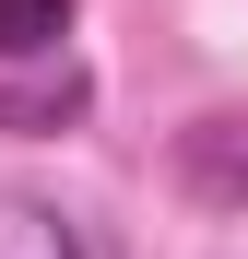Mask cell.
<instances>
[{
    "mask_svg": "<svg viewBox=\"0 0 248 259\" xmlns=\"http://www.w3.org/2000/svg\"><path fill=\"white\" fill-rule=\"evenodd\" d=\"M165 177L201 212H248V106H201L178 142H165Z\"/></svg>",
    "mask_w": 248,
    "mask_h": 259,
    "instance_id": "cell-1",
    "label": "cell"
},
{
    "mask_svg": "<svg viewBox=\"0 0 248 259\" xmlns=\"http://www.w3.org/2000/svg\"><path fill=\"white\" fill-rule=\"evenodd\" d=\"M95 118V71L59 59V71H0V142H59V130Z\"/></svg>",
    "mask_w": 248,
    "mask_h": 259,
    "instance_id": "cell-2",
    "label": "cell"
},
{
    "mask_svg": "<svg viewBox=\"0 0 248 259\" xmlns=\"http://www.w3.org/2000/svg\"><path fill=\"white\" fill-rule=\"evenodd\" d=\"M0 259H107V236L36 189H0Z\"/></svg>",
    "mask_w": 248,
    "mask_h": 259,
    "instance_id": "cell-3",
    "label": "cell"
},
{
    "mask_svg": "<svg viewBox=\"0 0 248 259\" xmlns=\"http://www.w3.org/2000/svg\"><path fill=\"white\" fill-rule=\"evenodd\" d=\"M83 0H0V71H59Z\"/></svg>",
    "mask_w": 248,
    "mask_h": 259,
    "instance_id": "cell-4",
    "label": "cell"
}]
</instances>
